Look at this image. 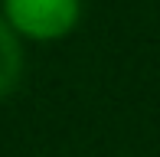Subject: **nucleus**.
Returning a JSON list of instances; mask_svg holds the SVG:
<instances>
[{
	"label": "nucleus",
	"instance_id": "obj_2",
	"mask_svg": "<svg viewBox=\"0 0 160 157\" xmlns=\"http://www.w3.org/2000/svg\"><path fill=\"white\" fill-rule=\"evenodd\" d=\"M23 43H20V33L13 30L10 23L0 13V98H7L23 78Z\"/></svg>",
	"mask_w": 160,
	"mask_h": 157
},
{
	"label": "nucleus",
	"instance_id": "obj_1",
	"mask_svg": "<svg viewBox=\"0 0 160 157\" xmlns=\"http://www.w3.org/2000/svg\"><path fill=\"white\" fill-rule=\"evenodd\" d=\"M3 20L20 39H62L82 20V0H3Z\"/></svg>",
	"mask_w": 160,
	"mask_h": 157
}]
</instances>
